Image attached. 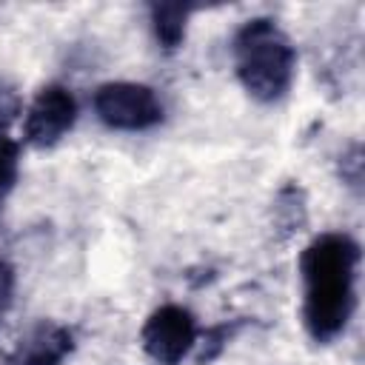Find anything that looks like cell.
Wrapping results in <instances>:
<instances>
[{"label":"cell","mask_w":365,"mask_h":365,"mask_svg":"<svg viewBox=\"0 0 365 365\" xmlns=\"http://www.w3.org/2000/svg\"><path fill=\"white\" fill-rule=\"evenodd\" d=\"M74 123H77V100L71 88L60 83H48L34 94V100L26 108L23 140L34 148H51L74 128Z\"/></svg>","instance_id":"5"},{"label":"cell","mask_w":365,"mask_h":365,"mask_svg":"<svg viewBox=\"0 0 365 365\" xmlns=\"http://www.w3.org/2000/svg\"><path fill=\"white\" fill-rule=\"evenodd\" d=\"M74 348V334L60 322H40L23 339L17 365H60Z\"/></svg>","instance_id":"6"},{"label":"cell","mask_w":365,"mask_h":365,"mask_svg":"<svg viewBox=\"0 0 365 365\" xmlns=\"http://www.w3.org/2000/svg\"><path fill=\"white\" fill-rule=\"evenodd\" d=\"M339 177L348 188H354V191L362 188V145L359 143H351L339 154Z\"/></svg>","instance_id":"12"},{"label":"cell","mask_w":365,"mask_h":365,"mask_svg":"<svg viewBox=\"0 0 365 365\" xmlns=\"http://www.w3.org/2000/svg\"><path fill=\"white\" fill-rule=\"evenodd\" d=\"M191 14H194V6L188 3H151L148 6L151 31L165 51H174L182 46Z\"/></svg>","instance_id":"8"},{"label":"cell","mask_w":365,"mask_h":365,"mask_svg":"<svg viewBox=\"0 0 365 365\" xmlns=\"http://www.w3.org/2000/svg\"><path fill=\"white\" fill-rule=\"evenodd\" d=\"M200 325L197 317L177 302H165L154 308L140 331L143 351L157 365H180L197 345Z\"/></svg>","instance_id":"4"},{"label":"cell","mask_w":365,"mask_h":365,"mask_svg":"<svg viewBox=\"0 0 365 365\" xmlns=\"http://www.w3.org/2000/svg\"><path fill=\"white\" fill-rule=\"evenodd\" d=\"M23 114V97L14 83L0 77V134H6Z\"/></svg>","instance_id":"11"},{"label":"cell","mask_w":365,"mask_h":365,"mask_svg":"<svg viewBox=\"0 0 365 365\" xmlns=\"http://www.w3.org/2000/svg\"><path fill=\"white\" fill-rule=\"evenodd\" d=\"M20 177V143L0 134V202L11 194Z\"/></svg>","instance_id":"10"},{"label":"cell","mask_w":365,"mask_h":365,"mask_svg":"<svg viewBox=\"0 0 365 365\" xmlns=\"http://www.w3.org/2000/svg\"><path fill=\"white\" fill-rule=\"evenodd\" d=\"M240 331V322H220V325H211V328H205V331H200V336H197V354H194V359H197V365H208V362H214L222 351H225V345L231 342V336Z\"/></svg>","instance_id":"9"},{"label":"cell","mask_w":365,"mask_h":365,"mask_svg":"<svg viewBox=\"0 0 365 365\" xmlns=\"http://www.w3.org/2000/svg\"><path fill=\"white\" fill-rule=\"evenodd\" d=\"M91 106L100 123L114 131H145L163 123V103L157 91L134 80H111L97 86Z\"/></svg>","instance_id":"3"},{"label":"cell","mask_w":365,"mask_h":365,"mask_svg":"<svg viewBox=\"0 0 365 365\" xmlns=\"http://www.w3.org/2000/svg\"><path fill=\"white\" fill-rule=\"evenodd\" d=\"M359 242L345 231L314 237L299 254L302 277V322L314 342H334L356 311Z\"/></svg>","instance_id":"1"},{"label":"cell","mask_w":365,"mask_h":365,"mask_svg":"<svg viewBox=\"0 0 365 365\" xmlns=\"http://www.w3.org/2000/svg\"><path fill=\"white\" fill-rule=\"evenodd\" d=\"M14 291H17V274L14 265L9 259L0 257V317L9 314V308L14 305Z\"/></svg>","instance_id":"13"},{"label":"cell","mask_w":365,"mask_h":365,"mask_svg":"<svg viewBox=\"0 0 365 365\" xmlns=\"http://www.w3.org/2000/svg\"><path fill=\"white\" fill-rule=\"evenodd\" d=\"M231 51L237 80L254 100L277 103L291 91L297 74V48L271 17L245 20L234 34Z\"/></svg>","instance_id":"2"},{"label":"cell","mask_w":365,"mask_h":365,"mask_svg":"<svg viewBox=\"0 0 365 365\" xmlns=\"http://www.w3.org/2000/svg\"><path fill=\"white\" fill-rule=\"evenodd\" d=\"M271 217H274V234L279 240H291L294 234H299L308 225V197L302 185L285 182L271 202Z\"/></svg>","instance_id":"7"}]
</instances>
